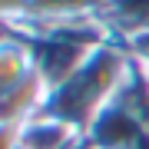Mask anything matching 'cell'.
Here are the masks:
<instances>
[{
  "mask_svg": "<svg viewBox=\"0 0 149 149\" xmlns=\"http://www.w3.org/2000/svg\"><path fill=\"white\" fill-rule=\"evenodd\" d=\"M146 80H149V70H146Z\"/></svg>",
  "mask_w": 149,
  "mask_h": 149,
  "instance_id": "6da1fadb",
  "label": "cell"
}]
</instances>
